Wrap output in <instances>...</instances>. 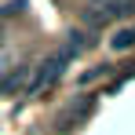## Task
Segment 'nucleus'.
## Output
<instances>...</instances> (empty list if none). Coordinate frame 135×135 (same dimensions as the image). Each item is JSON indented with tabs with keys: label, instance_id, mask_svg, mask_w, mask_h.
Masks as SVG:
<instances>
[{
	"label": "nucleus",
	"instance_id": "f257e3e1",
	"mask_svg": "<svg viewBox=\"0 0 135 135\" xmlns=\"http://www.w3.org/2000/svg\"><path fill=\"white\" fill-rule=\"evenodd\" d=\"M110 44H113V51H128V47H135V26H124V29H117Z\"/></svg>",
	"mask_w": 135,
	"mask_h": 135
},
{
	"label": "nucleus",
	"instance_id": "f03ea898",
	"mask_svg": "<svg viewBox=\"0 0 135 135\" xmlns=\"http://www.w3.org/2000/svg\"><path fill=\"white\" fill-rule=\"evenodd\" d=\"M26 77H29V66H18L15 73H11V77H7V80H4V91L11 95L15 88H22V84H26Z\"/></svg>",
	"mask_w": 135,
	"mask_h": 135
},
{
	"label": "nucleus",
	"instance_id": "7ed1b4c3",
	"mask_svg": "<svg viewBox=\"0 0 135 135\" xmlns=\"http://www.w3.org/2000/svg\"><path fill=\"white\" fill-rule=\"evenodd\" d=\"M110 73V66H95V69H88L84 77H80V84H91V80H99V77H106Z\"/></svg>",
	"mask_w": 135,
	"mask_h": 135
}]
</instances>
